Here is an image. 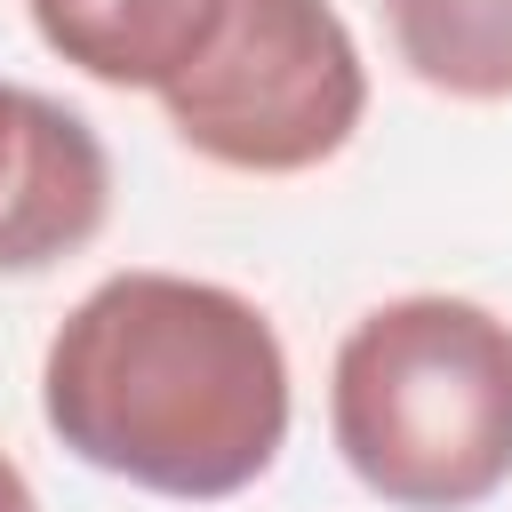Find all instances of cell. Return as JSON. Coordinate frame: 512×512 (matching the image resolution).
<instances>
[{"label":"cell","instance_id":"7","mask_svg":"<svg viewBox=\"0 0 512 512\" xmlns=\"http://www.w3.org/2000/svg\"><path fill=\"white\" fill-rule=\"evenodd\" d=\"M0 512H40V504H32V480L16 472V456H8V448H0Z\"/></svg>","mask_w":512,"mask_h":512},{"label":"cell","instance_id":"1","mask_svg":"<svg viewBox=\"0 0 512 512\" xmlns=\"http://www.w3.org/2000/svg\"><path fill=\"white\" fill-rule=\"evenodd\" d=\"M40 416L96 472L216 504L256 488L288 440V352L224 280L112 272L48 336Z\"/></svg>","mask_w":512,"mask_h":512},{"label":"cell","instance_id":"3","mask_svg":"<svg viewBox=\"0 0 512 512\" xmlns=\"http://www.w3.org/2000/svg\"><path fill=\"white\" fill-rule=\"evenodd\" d=\"M184 152L232 176H304L368 112V64L328 0H232L208 56L160 88Z\"/></svg>","mask_w":512,"mask_h":512},{"label":"cell","instance_id":"6","mask_svg":"<svg viewBox=\"0 0 512 512\" xmlns=\"http://www.w3.org/2000/svg\"><path fill=\"white\" fill-rule=\"evenodd\" d=\"M400 64L456 104H512V0H384Z\"/></svg>","mask_w":512,"mask_h":512},{"label":"cell","instance_id":"2","mask_svg":"<svg viewBox=\"0 0 512 512\" xmlns=\"http://www.w3.org/2000/svg\"><path fill=\"white\" fill-rule=\"evenodd\" d=\"M328 432L352 480L400 512H472L512 480V328L472 296L360 312L328 368Z\"/></svg>","mask_w":512,"mask_h":512},{"label":"cell","instance_id":"4","mask_svg":"<svg viewBox=\"0 0 512 512\" xmlns=\"http://www.w3.org/2000/svg\"><path fill=\"white\" fill-rule=\"evenodd\" d=\"M112 216V160L96 128L40 96L0 80V272H48L56 256L88 248Z\"/></svg>","mask_w":512,"mask_h":512},{"label":"cell","instance_id":"5","mask_svg":"<svg viewBox=\"0 0 512 512\" xmlns=\"http://www.w3.org/2000/svg\"><path fill=\"white\" fill-rule=\"evenodd\" d=\"M32 32L104 88H176L208 40L224 32L232 0H24Z\"/></svg>","mask_w":512,"mask_h":512}]
</instances>
